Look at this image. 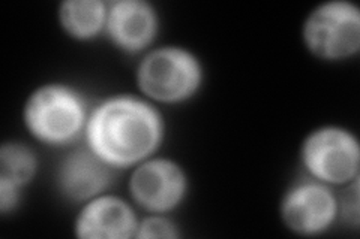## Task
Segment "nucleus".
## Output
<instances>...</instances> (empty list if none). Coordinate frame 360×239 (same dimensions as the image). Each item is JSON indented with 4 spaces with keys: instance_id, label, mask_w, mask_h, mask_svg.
<instances>
[{
    "instance_id": "10",
    "label": "nucleus",
    "mask_w": 360,
    "mask_h": 239,
    "mask_svg": "<svg viewBox=\"0 0 360 239\" xmlns=\"http://www.w3.org/2000/svg\"><path fill=\"white\" fill-rule=\"evenodd\" d=\"M139 219L129 203L112 195L87 200L78 212L74 231L82 239H128L135 236Z\"/></svg>"
},
{
    "instance_id": "6",
    "label": "nucleus",
    "mask_w": 360,
    "mask_h": 239,
    "mask_svg": "<svg viewBox=\"0 0 360 239\" xmlns=\"http://www.w3.org/2000/svg\"><path fill=\"white\" fill-rule=\"evenodd\" d=\"M281 219L291 232L314 236L328 231L338 217V198L328 184L303 178L281 200Z\"/></svg>"
},
{
    "instance_id": "7",
    "label": "nucleus",
    "mask_w": 360,
    "mask_h": 239,
    "mask_svg": "<svg viewBox=\"0 0 360 239\" xmlns=\"http://www.w3.org/2000/svg\"><path fill=\"white\" fill-rule=\"evenodd\" d=\"M188 178L182 166L168 158H149L129 178V193L134 202L146 211L162 214L174 210L184 200Z\"/></svg>"
},
{
    "instance_id": "2",
    "label": "nucleus",
    "mask_w": 360,
    "mask_h": 239,
    "mask_svg": "<svg viewBox=\"0 0 360 239\" xmlns=\"http://www.w3.org/2000/svg\"><path fill=\"white\" fill-rule=\"evenodd\" d=\"M89 118L84 97L66 84H44L33 90L22 111L26 129L47 145L75 141Z\"/></svg>"
},
{
    "instance_id": "5",
    "label": "nucleus",
    "mask_w": 360,
    "mask_h": 239,
    "mask_svg": "<svg viewBox=\"0 0 360 239\" xmlns=\"http://www.w3.org/2000/svg\"><path fill=\"white\" fill-rule=\"evenodd\" d=\"M300 157L309 177L328 186H345L359 178V141L344 128L312 130L302 144Z\"/></svg>"
},
{
    "instance_id": "4",
    "label": "nucleus",
    "mask_w": 360,
    "mask_h": 239,
    "mask_svg": "<svg viewBox=\"0 0 360 239\" xmlns=\"http://www.w3.org/2000/svg\"><path fill=\"white\" fill-rule=\"evenodd\" d=\"M302 38L321 60L348 59L360 50V9L350 0L323 2L303 22Z\"/></svg>"
},
{
    "instance_id": "12",
    "label": "nucleus",
    "mask_w": 360,
    "mask_h": 239,
    "mask_svg": "<svg viewBox=\"0 0 360 239\" xmlns=\"http://www.w3.org/2000/svg\"><path fill=\"white\" fill-rule=\"evenodd\" d=\"M38 169L37 156L20 142H5L0 148V181L18 189L30 183Z\"/></svg>"
},
{
    "instance_id": "9",
    "label": "nucleus",
    "mask_w": 360,
    "mask_h": 239,
    "mask_svg": "<svg viewBox=\"0 0 360 239\" xmlns=\"http://www.w3.org/2000/svg\"><path fill=\"white\" fill-rule=\"evenodd\" d=\"M105 32L122 51L140 53L156 36V11L146 0H115L107 4Z\"/></svg>"
},
{
    "instance_id": "15",
    "label": "nucleus",
    "mask_w": 360,
    "mask_h": 239,
    "mask_svg": "<svg viewBox=\"0 0 360 239\" xmlns=\"http://www.w3.org/2000/svg\"><path fill=\"white\" fill-rule=\"evenodd\" d=\"M20 190L21 189L13 184L0 181V212L6 214L17 207L20 202Z\"/></svg>"
},
{
    "instance_id": "13",
    "label": "nucleus",
    "mask_w": 360,
    "mask_h": 239,
    "mask_svg": "<svg viewBox=\"0 0 360 239\" xmlns=\"http://www.w3.org/2000/svg\"><path fill=\"white\" fill-rule=\"evenodd\" d=\"M134 238H179V232L177 227L168 219L152 215L139 221Z\"/></svg>"
},
{
    "instance_id": "8",
    "label": "nucleus",
    "mask_w": 360,
    "mask_h": 239,
    "mask_svg": "<svg viewBox=\"0 0 360 239\" xmlns=\"http://www.w3.org/2000/svg\"><path fill=\"white\" fill-rule=\"evenodd\" d=\"M112 179L115 168L98 157L87 145L66 154L58 169L59 190L72 202H87L103 195Z\"/></svg>"
},
{
    "instance_id": "11",
    "label": "nucleus",
    "mask_w": 360,
    "mask_h": 239,
    "mask_svg": "<svg viewBox=\"0 0 360 239\" xmlns=\"http://www.w3.org/2000/svg\"><path fill=\"white\" fill-rule=\"evenodd\" d=\"M107 4L104 0H65L59 6L62 29L71 38L87 41L105 30Z\"/></svg>"
},
{
    "instance_id": "1",
    "label": "nucleus",
    "mask_w": 360,
    "mask_h": 239,
    "mask_svg": "<svg viewBox=\"0 0 360 239\" xmlns=\"http://www.w3.org/2000/svg\"><path fill=\"white\" fill-rule=\"evenodd\" d=\"M86 145L112 168L144 162L164 138V120L149 102L112 96L89 112Z\"/></svg>"
},
{
    "instance_id": "14",
    "label": "nucleus",
    "mask_w": 360,
    "mask_h": 239,
    "mask_svg": "<svg viewBox=\"0 0 360 239\" xmlns=\"http://www.w3.org/2000/svg\"><path fill=\"white\" fill-rule=\"evenodd\" d=\"M338 215L353 227L359 226V178L352 181L341 199H338Z\"/></svg>"
},
{
    "instance_id": "3",
    "label": "nucleus",
    "mask_w": 360,
    "mask_h": 239,
    "mask_svg": "<svg viewBox=\"0 0 360 239\" xmlns=\"http://www.w3.org/2000/svg\"><path fill=\"white\" fill-rule=\"evenodd\" d=\"M135 78L143 95L161 104H179L197 93L202 66L185 48L161 47L143 57Z\"/></svg>"
}]
</instances>
